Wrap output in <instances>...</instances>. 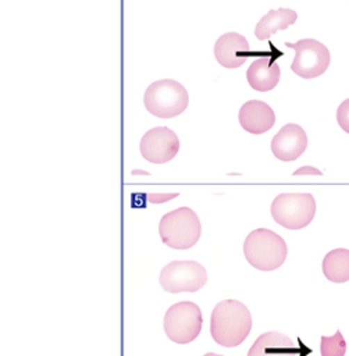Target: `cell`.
<instances>
[{
  "instance_id": "ba28073f",
  "label": "cell",
  "mask_w": 349,
  "mask_h": 356,
  "mask_svg": "<svg viewBox=\"0 0 349 356\" xmlns=\"http://www.w3.org/2000/svg\"><path fill=\"white\" fill-rule=\"evenodd\" d=\"M286 47L295 50V58L291 70L300 78L313 79L323 75L331 61L330 51L325 44L316 39H300L296 43L286 42Z\"/></svg>"
},
{
  "instance_id": "9c48e42d",
  "label": "cell",
  "mask_w": 349,
  "mask_h": 356,
  "mask_svg": "<svg viewBox=\"0 0 349 356\" xmlns=\"http://www.w3.org/2000/svg\"><path fill=\"white\" fill-rule=\"evenodd\" d=\"M140 154L146 161L164 164L172 160L179 152V139L177 134L167 127L149 129L140 139Z\"/></svg>"
},
{
  "instance_id": "d6986e66",
  "label": "cell",
  "mask_w": 349,
  "mask_h": 356,
  "mask_svg": "<svg viewBox=\"0 0 349 356\" xmlns=\"http://www.w3.org/2000/svg\"><path fill=\"white\" fill-rule=\"evenodd\" d=\"M295 174H296V175H298V174H316V175H321V172H320L318 170L311 168V167H303V168H299Z\"/></svg>"
},
{
  "instance_id": "52a82bcc",
  "label": "cell",
  "mask_w": 349,
  "mask_h": 356,
  "mask_svg": "<svg viewBox=\"0 0 349 356\" xmlns=\"http://www.w3.org/2000/svg\"><path fill=\"white\" fill-rule=\"evenodd\" d=\"M159 282L170 293L196 292L207 282V273L197 261L174 260L163 267Z\"/></svg>"
},
{
  "instance_id": "7c38bea8",
  "label": "cell",
  "mask_w": 349,
  "mask_h": 356,
  "mask_svg": "<svg viewBox=\"0 0 349 356\" xmlns=\"http://www.w3.org/2000/svg\"><path fill=\"white\" fill-rule=\"evenodd\" d=\"M241 127L254 135L267 132L275 124V114L273 108L261 100H247L242 104L239 114Z\"/></svg>"
},
{
  "instance_id": "e0dca14e",
  "label": "cell",
  "mask_w": 349,
  "mask_h": 356,
  "mask_svg": "<svg viewBox=\"0 0 349 356\" xmlns=\"http://www.w3.org/2000/svg\"><path fill=\"white\" fill-rule=\"evenodd\" d=\"M321 356H345L346 353V341L339 330L335 331L334 335L321 337L320 342Z\"/></svg>"
},
{
  "instance_id": "2e32d148",
  "label": "cell",
  "mask_w": 349,
  "mask_h": 356,
  "mask_svg": "<svg viewBox=\"0 0 349 356\" xmlns=\"http://www.w3.org/2000/svg\"><path fill=\"white\" fill-rule=\"evenodd\" d=\"M323 273L331 282L349 281V249L336 248L330 250L323 259Z\"/></svg>"
},
{
  "instance_id": "ac0fdd59",
  "label": "cell",
  "mask_w": 349,
  "mask_h": 356,
  "mask_svg": "<svg viewBox=\"0 0 349 356\" xmlns=\"http://www.w3.org/2000/svg\"><path fill=\"white\" fill-rule=\"evenodd\" d=\"M336 121L339 127L349 134V99L343 100L336 110Z\"/></svg>"
},
{
  "instance_id": "7a4b0ae2",
  "label": "cell",
  "mask_w": 349,
  "mask_h": 356,
  "mask_svg": "<svg viewBox=\"0 0 349 356\" xmlns=\"http://www.w3.org/2000/svg\"><path fill=\"white\" fill-rule=\"evenodd\" d=\"M243 254L250 266L261 271L281 267L288 254V246L281 235L268 229H253L243 242Z\"/></svg>"
},
{
  "instance_id": "9a60e30c",
  "label": "cell",
  "mask_w": 349,
  "mask_h": 356,
  "mask_svg": "<svg viewBox=\"0 0 349 356\" xmlns=\"http://www.w3.org/2000/svg\"><path fill=\"white\" fill-rule=\"evenodd\" d=\"M298 18L296 11L291 8H278V10H270L261 19L257 22L254 28V35L259 40H266L271 35H274L278 31L286 29L289 25L295 24Z\"/></svg>"
},
{
  "instance_id": "6da1fadb",
  "label": "cell",
  "mask_w": 349,
  "mask_h": 356,
  "mask_svg": "<svg viewBox=\"0 0 349 356\" xmlns=\"http://www.w3.org/2000/svg\"><path fill=\"white\" fill-rule=\"evenodd\" d=\"M252 330L249 309L239 300L227 299L218 302L210 318V334L216 343L234 348L241 345Z\"/></svg>"
},
{
  "instance_id": "8fae6325",
  "label": "cell",
  "mask_w": 349,
  "mask_h": 356,
  "mask_svg": "<svg viewBox=\"0 0 349 356\" xmlns=\"http://www.w3.org/2000/svg\"><path fill=\"white\" fill-rule=\"evenodd\" d=\"M250 54V46L242 35L228 32L221 35L214 44V56L220 65L225 68L241 67Z\"/></svg>"
},
{
  "instance_id": "5b68a950",
  "label": "cell",
  "mask_w": 349,
  "mask_h": 356,
  "mask_svg": "<svg viewBox=\"0 0 349 356\" xmlns=\"http://www.w3.org/2000/svg\"><path fill=\"white\" fill-rule=\"evenodd\" d=\"M274 221L286 229H302L316 214V200L311 193H279L271 203Z\"/></svg>"
},
{
  "instance_id": "ffe728a7",
  "label": "cell",
  "mask_w": 349,
  "mask_h": 356,
  "mask_svg": "<svg viewBox=\"0 0 349 356\" xmlns=\"http://www.w3.org/2000/svg\"><path fill=\"white\" fill-rule=\"evenodd\" d=\"M203 356H222V355H218V353H206Z\"/></svg>"
},
{
  "instance_id": "5bb4252c",
  "label": "cell",
  "mask_w": 349,
  "mask_h": 356,
  "mask_svg": "<svg viewBox=\"0 0 349 356\" xmlns=\"http://www.w3.org/2000/svg\"><path fill=\"white\" fill-rule=\"evenodd\" d=\"M281 78L279 67L273 58H256L246 71V79L252 89L257 92H268L277 86Z\"/></svg>"
},
{
  "instance_id": "8992f818",
  "label": "cell",
  "mask_w": 349,
  "mask_h": 356,
  "mask_svg": "<svg viewBox=\"0 0 349 356\" xmlns=\"http://www.w3.org/2000/svg\"><path fill=\"white\" fill-rule=\"evenodd\" d=\"M203 316L200 307L189 300L170 306L164 314V332L175 343H189L202 331Z\"/></svg>"
},
{
  "instance_id": "4fadbf2b",
  "label": "cell",
  "mask_w": 349,
  "mask_h": 356,
  "mask_svg": "<svg viewBox=\"0 0 349 356\" xmlns=\"http://www.w3.org/2000/svg\"><path fill=\"white\" fill-rule=\"evenodd\" d=\"M302 348L288 335L278 331H267L257 337L247 356H300Z\"/></svg>"
},
{
  "instance_id": "277c9868",
  "label": "cell",
  "mask_w": 349,
  "mask_h": 356,
  "mask_svg": "<svg viewBox=\"0 0 349 356\" xmlns=\"http://www.w3.org/2000/svg\"><path fill=\"white\" fill-rule=\"evenodd\" d=\"M143 103L150 114L159 118H172L185 111L189 103V95L179 82L160 79L147 86Z\"/></svg>"
},
{
  "instance_id": "3957f363",
  "label": "cell",
  "mask_w": 349,
  "mask_h": 356,
  "mask_svg": "<svg viewBox=\"0 0 349 356\" xmlns=\"http://www.w3.org/2000/svg\"><path fill=\"white\" fill-rule=\"evenodd\" d=\"M159 234L167 246L179 250L189 249L197 243L202 234V224L192 209L179 207L161 217Z\"/></svg>"
},
{
  "instance_id": "30bf717a",
  "label": "cell",
  "mask_w": 349,
  "mask_h": 356,
  "mask_svg": "<svg viewBox=\"0 0 349 356\" xmlns=\"http://www.w3.org/2000/svg\"><path fill=\"white\" fill-rule=\"evenodd\" d=\"M307 147V135L298 124L284 125L271 140V152L281 161H293Z\"/></svg>"
}]
</instances>
